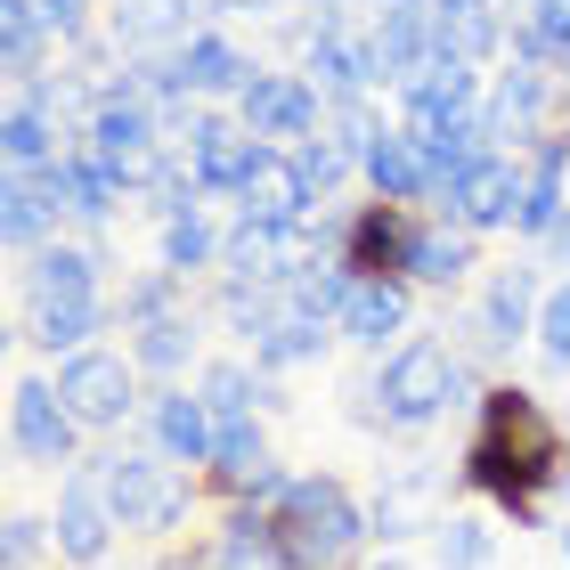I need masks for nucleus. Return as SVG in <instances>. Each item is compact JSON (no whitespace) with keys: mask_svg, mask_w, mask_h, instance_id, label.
<instances>
[{"mask_svg":"<svg viewBox=\"0 0 570 570\" xmlns=\"http://www.w3.org/2000/svg\"><path fill=\"white\" fill-rule=\"evenodd\" d=\"M562 464H570V424L554 416L530 383H481L473 440L456 456V481L513 530H547V505L562 498Z\"/></svg>","mask_w":570,"mask_h":570,"instance_id":"obj_1","label":"nucleus"},{"mask_svg":"<svg viewBox=\"0 0 570 570\" xmlns=\"http://www.w3.org/2000/svg\"><path fill=\"white\" fill-rule=\"evenodd\" d=\"M456 407H481V367L449 334H407L351 392V416L367 432H432V424H449Z\"/></svg>","mask_w":570,"mask_h":570,"instance_id":"obj_2","label":"nucleus"},{"mask_svg":"<svg viewBox=\"0 0 570 570\" xmlns=\"http://www.w3.org/2000/svg\"><path fill=\"white\" fill-rule=\"evenodd\" d=\"M269 513L285 530L294 570H358V554L375 547V522H367V505L351 498L343 473H285Z\"/></svg>","mask_w":570,"mask_h":570,"instance_id":"obj_3","label":"nucleus"},{"mask_svg":"<svg viewBox=\"0 0 570 570\" xmlns=\"http://www.w3.org/2000/svg\"><path fill=\"white\" fill-rule=\"evenodd\" d=\"M98 473H107L122 538H147V547H171V538L188 530V513L204 505V473L171 464L164 449H147V440H131V449H98Z\"/></svg>","mask_w":570,"mask_h":570,"instance_id":"obj_4","label":"nucleus"},{"mask_svg":"<svg viewBox=\"0 0 570 570\" xmlns=\"http://www.w3.org/2000/svg\"><path fill=\"white\" fill-rule=\"evenodd\" d=\"M547 262H505V269H481V285L464 294L456 309V334L449 343L473 358V367H505L522 343H538V302H547Z\"/></svg>","mask_w":570,"mask_h":570,"instance_id":"obj_5","label":"nucleus"},{"mask_svg":"<svg viewBox=\"0 0 570 570\" xmlns=\"http://www.w3.org/2000/svg\"><path fill=\"white\" fill-rule=\"evenodd\" d=\"M73 147H82L98 171H115L122 188H131V204H139V188L155 179V164L171 155V139H164V115H155L147 98H139L131 82H122V73L107 82V98H98V115H90V131L73 139Z\"/></svg>","mask_w":570,"mask_h":570,"instance_id":"obj_6","label":"nucleus"},{"mask_svg":"<svg viewBox=\"0 0 570 570\" xmlns=\"http://www.w3.org/2000/svg\"><path fill=\"white\" fill-rule=\"evenodd\" d=\"M481 122H489V147L498 155H530L538 139L570 131V82L547 66H498L489 73V98H481Z\"/></svg>","mask_w":570,"mask_h":570,"instance_id":"obj_7","label":"nucleus"},{"mask_svg":"<svg viewBox=\"0 0 570 570\" xmlns=\"http://www.w3.org/2000/svg\"><path fill=\"white\" fill-rule=\"evenodd\" d=\"M49 375H58V400L73 407V424H82L90 440H107L131 416H147V375H139V358L115 351V343L66 358V367H49Z\"/></svg>","mask_w":570,"mask_h":570,"instance_id":"obj_8","label":"nucleus"},{"mask_svg":"<svg viewBox=\"0 0 570 570\" xmlns=\"http://www.w3.org/2000/svg\"><path fill=\"white\" fill-rule=\"evenodd\" d=\"M82 424H73V407L58 400V375H17L9 383V449L17 464H33V473H73L82 464Z\"/></svg>","mask_w":570,"mask_h":570,"instance_id":"obj_9","label":"nucleus"},{"mask_svg":"<svg viewBox=\"0 0 570 570\" xmlns=\"http://www.w3.org/2000/svg\"><path fill=\"white\" fill-rule=\"evenodd\" d=\"M416 237H424V213H416V204L358 196V204H343L334 262H343L351 277H407V262H416Z\"/></svg>","mask_w":570,"mask_h":570,"instance_id":"obj_10","label":"nucleus"},{"mask_svg":"<svg viewBox=\"0 0 570 570\" xmlns=\"http://www.w3.org/2000/svg\"><path fill=\"white\" fill-rule=\"evenodd\" d=\"M49 530H58V562L66 570H98L115 554V498H107V473H98V456H82L73 473H58V505H49Z\"/></svg>","mask_w":570,"mask_h":570,"instance_id":"obj_11","label":"nucleus"},{"mask_svg":"<svg viewBox=\"0 0 570 570\" xmlns=\"http://www.w3.org/2000/svg\"><path fill=\"white\" fill-rule=\"evenodd\" d=\"M228 115H237L262 147H309V139L326 131V98L309 90L302 66H262V82H253Z\"/></svg>","mask_w":570,"mask_h":570,"instance_id":"obj_12","label":"nucleus"},{"mask_svg":"<svg viewBox=\"0 0 570 570\" xmlns=\"http://www.w3.org/2000/svg\"><path fill=\"white\" fill-rule=\"evenodd\" d=\"M98 294H115V253L107 237H66L58 245H41L33 262H17V302H98Z\"/></svg>","mask_w":570,"mask_h":570,"instance_id":"obj_13","label":"nucleus"},{"mask_svg":"<svg viewBox=\"0 0 570 570\" xmlns=\"http://www.w3.org/2000/svg\"><path fill=\"white\" fill-rule=\"evenodd\" d=\"M513 213H522V155H481V164L432 204V220H449V228H464V237H481V245L513 237Z\"/></svg>","mask_w":570,"mask_h":570,"instance_id":"obj_14","label":"nucleus"},{"mask_svg":"<svg viewBox=\"0 0 570 570\" xmlns=\"http://www.w3.org/2000/svg\"><path fill=\"white\" fill-rule=\"evenodd\" d=\"M481 98H489V73H481V66H464V58H432L416 82L392 98V115H400V131L432 139V131H456V122H473V115H481Z\"/></svg>","mask_w":570,"mask_h":570,"instance_id":"obj_15","label":"nucleus"},{"mask_svg":"<svg viewBox=\"0 0 570 570\" xmlns=\"http://www.w3.org/2000/svg\"><path fill=\"white\" fill-rule=\"evenodd\" d=\"M367 522H375V547L432 538L440 522H449V473H440V464H392L383 489L367 498Z\"/></svg>","mask_w":570,"mask_h":570,"instance_id":"obj_16","label":"nucleus"},{"mask_svg":"<svg viewBox=\"0 0 570 570\" xmlns=\"http://www.w3.org/2000/svg\"><path fill=\"white\" fill-rule=\"evenodd\" d=\"M277 489H285V464L269 456V424L262 416L228 424L213 464H204V498H220V513H228V505H277Z\"/></svg>","mask_w":570,"mask_h":570,"instance_id":"obj_17","label":"nucleus"},{"mask_svg":"<svg viewBox=\"0 0 570 570\" xmlns=\"http://www.w3.org/2000/svg\"><path fill=\"white\" fill-rule=\"evenodd\" d=\"M367 33H375L383 98H400L440 58V0H383V9H367Z\"/></svg>","mask_w":570,"mask_h":570,"instance_id":"obj_18","label":"nucleus"},{"mask_svg":"<svg viewBox=\"0 0 570 570\" xmlns=\"http://www.w3.org/2000/svg\"><path fill=\"white\" fill-rule=\"evenodd\" d=\"M334 334H343L351 351H367V358H392L407 334H416V285L407 277H351V302H343V318H334Z\"/></svg>","mask_w":570,"mask_h":570,"instance_id":"obj_19","label":"nucleus"},{"mask_svg":"<svg viewBox=\"0 0 570 570\" xmlns=\"http://www.w3.org/2000/svg\"><path fill=\"white\" fill-rule=\"evenodd\" d=\"M147 449H164L171 464H188V473H204L220 449V424H213V407H204L196 383H155L147 392Z\"/></svg>","mask_w":570,"mask_h":570,"instance_id":"obj_20","label":"nucleus"},{"mask_svg":"<svg viewBox=\"0 0 570 570\" xmlns=\"http://www.w3.org/2000/svg\"><path fill=\"white\" fill-rule=\"evenodd\" d=\"M262 66H269V58H253L228 24H204V33L179 49V82H188L196 107H237V98L262 82Z\"/></svg>","mask_w":570,"mask_h":570,"instance_id":"obj_21","label":"nucleus"},{"mask_svg":"<svg viewBox=\"0 0 570 570\" xmlns=\"http://www.w3.org/2000/svg\"><path fill=\"white\" fill-rule=\"evenodd\" d=\"M179 155H188L196 188L213 196V204H237V188L253 179V164H262V139H253L228 107H213V115H204L196 131H188V147H179Z\"/></svg>","mask_w":570,"mask_h":570,"instance_id":"obj_22","label":"nucleus"},{"mask_svg":"<svg viewBox=\"0 0 570 570\" xmlns=\"http://www.w3.org/2000/svg\"><path fill=\"white\" fill-rule=\"evenodd\" d=\"M318 213H326V204H318V188H309L302 155H294V147H262V164H253V179L237 188V220L302 228V220H318Z\"/></svg>","mask_w":570,"mask_h":570,"instance_id":"obj_23","label":"nucleus"},{"mask_svg":"<svg viewBox=\"0 0 570 570\" xmlns=\"http://www.w3.org/2000/svg\"><path fill=\"white\" fill-rule=\"evenodd\" d=\"M196 392L204 407H213V424H253V416H269V407H285V383H269L262 367H253V351H213L196 367Z\"/></svg>","mask_w":570,"mask_h":570,"instance_id":"obj_24","label":"nucleus"},{"mask_svg":"<svg viewBox=\"0 0 570 570\" xmlns=\"http://www.w3.org/2000/svg\"><path fill=\"white\" fill-rule=\"evenodd\" d=\"M505 41H513V0H440V58L498 73Z\"/></svg>","mask_w":570,"mask_h":570,"instance_id":"obj_25","label":"nucleus"},{"mask_svg":"<svg viewBox=\"0 0 570 570\" xmlns=\"http://www.w3.org/2000/svg\"><path fill=\"white\" fill-rule=\"evenodd\" d=\"M204 326H213V318H204V302H188V309H171V318L122 334V351L139 358L147 383H188V367H204Z\"/></svg>","mask_w":570,"mask_h":570,"instance_id":"obj_26","label":"nucleus"},{"mask_svg":"<svg viewBox=\"0 0 570 570\" xmlns=\"http://www.w3.org/2000/svg\"><path fill=\"white\" fill-rule=\"evenodd\" d=\"M204 562L213 570H294V554H285V530L269 505H228L220 530L204 538Z\"/></svg>","mask_w":570,"mask_h":570,"instance_id":"obj_27","label":"nucleus"},{"mask_svg":"<svg viewBox=\"0 0 570 570\" xmlns=\"http://www.w3.org/2000/svg\"><path fill=\"white\" fill-rule=\"evenodd\" d=\"M407 285H416V294H473V285H481V237H464V228H449V220L424 213Z\"/></svg>","mask_w":570,"mask_h":570,"instance_id":"obj_28","label":"nucleus"},{"mask_svg":"<svg viewBox=\"0 0 570 570\" xmlns=\"http://www.w3.org/2000/svg\"><path fill=\"white\" fill-rule=\"evenodd\" d=\"M220 245H228V220H213V204H204V213H179V220L155 228V269L204 285V277H220Z\"/></svg>","mask_w":570,"mask_h":570,"instance_id":"obj_29","label":"nucleus"},{"mask_svg":"<svg viewBox=\"0 0 570 570\" xmlns=\"http://www.w3.org/2000/svg\"><path fill=\"white\" fill-rule=\"evenodd\" d=\"M66 49L41 33V17H33V0H0V73H9V98L17 90H33L58 73Z\"/></svg>","mask_w":570,"mask_h":570,"instance_id":"obj_30","label":"nucleus"},{"mask_svg":"<svg viewBox=\"0 0 570 570\" xmlns=\"http://www.w3.org/2000/svg\"><path fill=\"white\" fill-rule=\"evenodd\" d=\"M358 188H367V196H383V204H416V213H424V204H432V171H424V147H416V139H407L400 122H392V131L375 139L367 171H358Z\"/></svg>","mask_w":570,"mask_h":570,"instance_id":"obj_31","label":"nucleus"},{"mask_svg":"<svg viewBox=\"0 0 570 570\" xmlns=\"http://www.w3.org/2000/svg\"><path fill=\"white\" fill-rule=\"evenodd\" d=\"M294 302V294H285ZM343 343V334L334 326H318V318H302V309H285V318L262 334V343H253V367H262L269 383H285V375H302V367H326V351Z\"/></svg>","mask_w":570,"mask_h":570,"instance_id":"obj_32","label":"nucleus"},{"mask_svg":"<svg viewBox=\"0 0 570 570\" xmlns=\"http://www.w3.org/2000/svg\"><path fill=\"white\" fill-rule=\"evenodd\" d=\"M58 237H66V228H58V213L41 204V188H33L24 171H9V179H0V245H9L17 262H33V253L58 245Z\"/></svg>","mask_w":570,"mask_h":570,"instance_id":"obj_33","label":"nucleus"},{"mask_svg":"<svg viewBox=\"0 0 570 570\" xmlns=\"http://www.w3.org/2000/svg\"><path fill=\"white\" fill-rule=\"evenodd\" d=\"M49 155H66V131L33 107V98H9V115H0V164L9 171H41Z\"/></svg>","mask_w":570,"mask_h":570,"instance_id":"obj_34","label":"nucleus"},{"mask_svg":"<svg viewBox=\"0 0 570 570\" xmlns=\"http://www.w3.org/2000/svg\"><path fill=\"white\" fill-rule=\"evenodd\" d=\"M196 302V285L188 277H171V269H131L115 285V309H122V334H139L155 318H171V309H188Z\"/></svg>","mask_w":570,"mask_h":570,"instance_id":"obj_35","label":"nucleus"},{"mask_svg":"<svg viewBox=\"0 0 570 570\" xmlns=\"http://www.w3.org/2000/svg\"><path fill=\"white\" fill-rule=\"evenodd\" d=\"M424 547H432V570H489L498 562V530H489V513H449Z\"/></svg>","mask_w":570,"mask_h":570,"instance_id":"obj_36","label":"nucleus"},{"mask_svg":"<svg viewBox=\"0 0 570 570\" xmlns=\"http://www.w3.org/2000/svg\"><path fill=\"white\" fill-rule=\"evenodd\" d=\"M538 367L547 375H570V277L547 285V302H538Z\"/></svg>","mask_w":570,"mask_h":570,"instance_id":"obj_37","label":"nucleus"},{"mask_svg":"<svg viewBox=\"0 0 570 570\" xmlns=\"http://www.w3.org/2000/svg\"><path fill=\"white\" fill-rule=\"evenodd\" d=\"M302 155V171H309V188H318V204H334V196H343V188H358V155L343 147V139H309V147H294Z\"/></svg>","mask_w":570,"mask_h":570,"instance_id":"obj_38","label":"nucleus"},{"mask_svg":"<svg viewBox=\"0 0 570 570\" xmlns=\"http://www.w3.org/2000/svg\"><path fill=\"white\" fill-rule=\"evenodd\" d=\"M33 17L58 49H73V41H90L98 24H107V0H33Z\"/></svg>","mask_w":570,"mask_h":570,"instance_id":"obj_39","label":"nucleus"},{"mask_svg":"<svg viewBox=\"0 0 570 570\" xmlns=\"http://www.w3.org/2000/svg\"><path fill=\"white\" fill-rule=\"evenodd\" d=\"M538 262H547V269H562V277H570V204H562V228H554V237H547V245H538Z\"/></svg>","mask_w":570,"mask_h":570,"instance_id":"obj_40","label":"nucleus"},{"mask_svg":"<svg viewBox=\"0 0 570 570\" xmlns=\"http://www.w3.org/2000/svg\"><path fill=\"white\" fill-rule=\"evenodd\" d=\"M554 547H562V562H570V522H562V530H554Z\"/></svg>","mask_w":570,"mask_h":570,"instance_id":"obj_41","label":"nucleus"},{"mask_svg":"<svg viewBox=\"0 0 570 570\" xmlns=\"http://www.w3.org/2000/svg\"><path fill=\"white\" fill-rule=\"evenodd\" d=\"M562 498H570V464H562Z\"/></svg>","mask_w":570,"mask_h":570,"instance_id":"obj_42","label":"nucleus"},{"mask_svg":"<svg viewBox=\"0 0 570 570\" xmlns=\"http://www.w3.org/2000/svg\"><path fill=\"white\" fill-rule=\"evenodd\" d=\"M513 9H530V0H513Z\"/></svg>","mask_w":570,"mask_h":570,"instance_id":"obj_43","label":"nucleus"}]
</instances>
